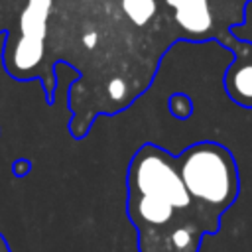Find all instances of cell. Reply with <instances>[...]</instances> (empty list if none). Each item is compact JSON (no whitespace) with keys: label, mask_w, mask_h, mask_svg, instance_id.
Masks as SVG:
<instances>
[{"label":"cell","mask_w":252,"mask_h":252,"mask_svg":"<svg viewBox=\"0 0 252 252\" xmlns=\"http://www.w3.org/2000/svg\"><path fill=\"white\" fill-rule=\"evenodd\" d=\"M167 108L173 118L177 120H187L193 114V100L185 93H173L167 98Z\"/></svg>","instance_id":"5b68a950"},{"label":"cell","mask_w":252,"mask_h":252,"mask_svg":"<svg viewBox=\"0 0 252 252\" xmlns=\"http://www.w3.org/2000/svg\"><path fill=\"white\" fill-rule=\"evenodd\" d=\"M0 252H12V248H10V244H8V240H6V236L0 232Z\"/></svg>","instance_id":"52a82bcc"},{"label":"cell","mask_w":252,"mask_h":252,"mask_svg":"<svg viewBox=\"0 0 252 252\" xmlns=\"http://www.w3.org/2000/svg\"><path fill=\"white\" fill-rule=\"evenodd\" d=\"M232 51L234 59L222 75L226 96L238 106L252 108V41L240 39L236 33L224 47Z\"/></svg>","instance_id":"277c9868"},{"label":"cell","mask_w":252,"mask_h":252,"mask_svg":"<svg viewBox=\"0 0 252 252\" xmlns=\"http://www.w3.org/2000/svg\"><path fill=\"white\" fill-rule=\"evenodd\" d=\"M32 171V161L28 159V158H18L14 163H12V173H14V177H26L28 173Z\"/></svg>","instance_id":"8992f818"},{"label":"cell","mask_w":252,"mask_h":252,"mask_svg":"<svg viewBox=\"0 0 252 252\" xmlns=\"http://www.w3.org/2000/svg\"><path fill=\"white\" fill-rule=\"evenodd\" d=\"M175 163L191 201L213 234H217L222 215L240 195V175L234 154L219 142L203 140L177 154Z\"/></svg>","instance_id":"7a4b0ae2"},{"label":"cell","mask_w":252,"mask_h":252,"mask_svg":"<svg viewBox=\"0 0 252 252\" xmlns=\"http://www.w3.org/2000/svg\"><path fill=\"white\" fill-rule=\"evenodd\" d=\"M161 4L177 39L217 41L226 47L232 30L246 22L252 0H161Z\"/></svg>","instance_id":"3957f363"},{"label":"cell","mask_w":252,"mask_h":252,"mask_svg":"<svg viewBox=\"0 0 252 252\" xmlns=\"http://www.w3.org/2000/svg\"><path fill=\"white\" fill-rule=\"evenodd\" d=\"M126 215L136 228L138 252H199L211 226L191 201L175 154L146 142L126 169Z\"/></svg>","instance_id":"6da1fadb"}]
</instances>
